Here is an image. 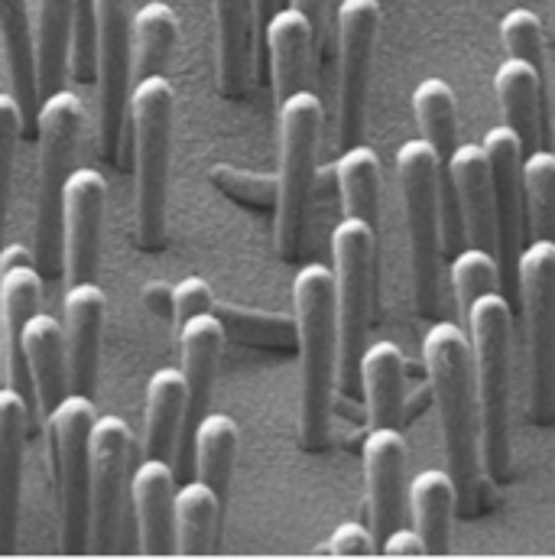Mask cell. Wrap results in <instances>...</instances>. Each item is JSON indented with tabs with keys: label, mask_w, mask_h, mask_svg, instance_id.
<instances>
[{
	"label": "cell",
	"mask_w": 555,
	"mask_h": 559,
	"mask_svg": "<svg viewBox=\"0 0 555 559\" xmlns=\"http://www.w3.org/2000/svg\"><path fill=\"white\" fill-rule=\"evenodd\" d=\"M422 361L442 423V445L448 459L445 472L455 481L458 508L464 514H474L481 488V419L474 391V358L464 325H429L422 338Z\"/></svg>",
	"instance_id": "cell-1"
},
{
	"label": "cell",
	"mask_w": 555,
	"mask_h": 559,
	"mask_svg": "<svg viewBox=\"0 0 555 559\" xmlns=\"http://www.w3.org/2000/svg\"><path fill=\"white\" fill-rule=\"evenodd\" d=\"M295 348H299V442L322 452L331 439L338 391V316L335 277L325 264H305L292 280Z\"/></svg>",
	"instance_id": "cell-2"
},
{
	"label": "cell",
	"mask_w": 555,
	"mask_h": 559,
	"mask_svg": "<svg viewBox=\"0 0 555 559\" xmlns=\"http://www.w3.org/2000/svg\"><path fill=\"white\" fill-rule=\"evenodd\" d=\"M474 358V391L481 419V468L494 485L510 478V352L514 312L510 299L494 289L474 299L464 316Z\"/></svg>",
	"instance_id": "cell-3"
},
{
	"label": "cell",
	"mask_w": 555,
	"mask_h": 559,
	"mask_svg": "<svg viewBox=\"0 0 555 559\" xmlns=\"http://www.w3.org/2000/svg\"><path fill=\"white\" fill-rule=\"evenodd\" d=\"M172 108L176 92L166 75H146L134 82L124 138H131L128 146H134V238L146 254L166 248Z\"/></svg>",
	"instance_id": "cell-4"
},
{
	"label": "cell",
	"mask_w": 555,
	"mask_h": 559,
	"mask_svg": "<svg viewBox=\"0 0 555 559\" xmlns=\"http://www.w3.org/2000/svg\"><path fill=\"white\" fill-rule=\"evenodd\" d=\"M325 108L322 98L309 88L292 92L277 105L279 166H277V251L282 261H299L309 199L315 186V163L322 143Z\"/></svg>",
	"instance_id": "cell-5"
},
{
	"label": "cell",
	"mask_w": 555,
	"mask_h": 559,
	"mask_svg": "<svg viewBox=\"0 0 555 559\" xmlns=\"http://www.w3.org/2000/svg\"><path fill=\"white\" fill-rule=\"evenodd\" d=\"M85 105L75 92H52L39 102L36 134H39V186H36V225L33 254L39 274H56L62 264V189L75 169V153L82 140Z\"/></svg>",
	"instance_id": "cell-6"
},
{
	"label": "cell",
	"mask_w": 555,
	"mask_h": 559,
	"mask_svg": "<svg viewBox=\"0 0 555 559\" xmlns=\"http://www.w3.org/2000/svg\"><path fill=\"white\" fill-rule=\"evenodd\" d=\"M331 277H335V316H338V391L354 394L361 378L358 365L367 348L371 309H374V264L377 228L361 218H348L331 231Z\"/></svg>",
	"instance_id": "cell-7"
},
{
	"label": "cell",
	"mask_w": 555,
	"mask_h": 559,
	"mask_svg": "<svg viewBox=\"0 0 555 559\" xmlns=\"http://www.w3.org/2000/svg\"><path fill=\"white\" fill-rule=\"evenodd\" d=\"M92 426L95 404L69 391L49 414V455L56 468V498L62 524V554H88L92 534Z\"/></svg>",
	"instance_id": "cell-8"
},
{
	"label": "cell",
	"mask_w": 555,
	"mask_h": 559,
	"mask_svg": "<svg viewBox=\"0 0 555 559\" xmlns=\"http://www.w3.org/2000/svg\"><path fill=\"white\" fill-rule=\"evenodd\" d=\"M438 169L442 159L425 140H407L397 150V176L403 192L413 296L422 319L438 312V264H442V222H438Z\"/></svg>",
	"instance_id": "cell-9"
},
{
	"label": "cell",
	"mask_w": 555,
	"mask_h": 559,
	"mask_svg": "<svg viewBox=\"0 0 555 559\" xmlns=\"http://www.w3.org/2000/svg\"><path fill=\"white\" fill-rule=\"evenodd\" d=\"M517 289L527 325L530 417H555V238H533L517 254Z\"/></svg>",
	"instance_id": "cell-10"
},
{
	"label": "cell",
	"mask_w": 555,
	"mask_h": 559,
	"mask_svg": "<svg viewBox=\"0 0 555 559\" xmlns=\"http://www.w3.org/2000/svg\"><path fill=\"white\" fill-rule=\"evenodd\" d=\"M134 79V0H95L98 140L108 163H121Z\"/></svg>",
	"instance_id": "cell-11"
},
{
	"label": "cell",
	"mask_w": 555,
	"mask_h": 559,
	"mask_svg": "<svg viewBox=\"0 0 555 559\" xmlns=\"http://www.w3.org/2000/svg\"><path fill=\"white\" fill-rule=\"evenodd\" d=\"M381 33V0H341L335 10L338 39V143L354 146L364 134L371 59Z\"/></svg>",
	"instance_id": "cell-12"
},
{
	"label": "cell",
	"mask_w": 555,
	"mask_h": 559,
	"mask_svg": "<svg viewBox=\"0 0 555 559\" xmlns=\"http://www.w3.org/2000/svg\"><path fill=\"white\" fill-rule=\"evenodd\" d=\"M134 455L131 426L114 414L95 417L92 426V534L88 550L111 554L121 527L128 495V472Z\"/></svg>",
	"instance_id": "cell-13"
},
{
	"label": "cell",
	"mask_w": 555,
	"mask_h": 559,
	"mask_svg": "<svg viewBox=\"0 0 555 559\" xmlns=\"http://www.w3.org/2000/svg\"><path fill=\"white\" fill-rule=\"evenodd\" d=\"M108 182L98 169L79 166L62 189V274L65 283L95 280L101 264Z\"/></svg>",
	"instance_id": "cell-14"
},
{
	"label": "cell",
	"mask_w": 555,
	"mask_h": 559,
	"mask_svg": "<svg viewBox=\"0 0 555 559\" xmlns=\"http://www.w3.org/2000/svg\"><path fill=\"white\" fill-rule=\"evenodd\" d=\"M484 153L491 163L494 205H497V264L500 274L517 280V254L523 241V140L514 128L497 124L484 134Z\"/></svg>",
	"instance_id": "cell-15"
},
{
	"label": "cell",
	"mask_w": 555,
	"mask_h": 559,
	"mask_svg": "<svg viewBox=\"0 0 555 559\" xmlns=\"http://www.w3.org/2000/svg\"><path fill=\"white\" fill-rule=\"evenodd\" d=\"M407 436L400 426H377L364 439V478L371 534L377 547L390 531L403 524V472H407Z\"/></svg>",
	"instance_id": "cell-16"
},
{
	"label": "cell",
	"mask_w": 555,
	"mask_h": 559,
	"mask_svg": "<svg viewBox=\"0 0 555 559\" xmlns=\"http://www.w3.org/2000/svg\"><path fill=\"white\" fill-rule=\"evenodd\" d=\"M65 322V355H69V391L95 397L98 361H101V332L108 319V293L95 283H72L62 302Z\"/></svg>",
	"instance_id": "cell-17"
},
{
	"label": "cell",
	"mask_w": 555,
	"mask_h": 559,
	"mask_svg": "<svg viewBox=\"0 0 555 559\" xmlns=\"http://www.w3.org/2000/svg\"><path fill=\"white\" fill-rule=\"evenodd\" d=\"M43 299V274L36 264L26 267H10L0 271V345H3V361L10 374V388L26 397L29 407H36V391L23 352V329L29 316L39 309Z\"/></svg>",
	"instance_id": "cell-18"
},
{
	"label": "cell",
	"mask_w": 555,
	"mask_h": 559,
	"mask_svg": "<svg viewBox=\"0 0 555 559\" xmlns=\"http://www.w3.org/2000/svg\"><path fill=\"white\" fill-rule=\"evenodd\" d=\"M451 176L458 192L461 218L468 245L484 248L497 258V205H494V182L491 163L481 143H458L455 153L442 163Z\"/></svg>",
	"instance_id": "cell-19"
},
{
	"label": "cell",
	"mask_w": 555,
	"mask_h": 559,
	"mask_svg": "<svg viewBox=\"0 0 555 559\" xmlns=\"http://www.w3.org/2000/svg\"><path fill=\"white\" fill-rule=\"evenodd\" d=\"M33 407L13 388H0V554H13L23 495V452Z\"/></svg>",
	"instance_id": "cell-20"
},
{
	"label": "cell",
	"mask_w": 555,
	"mask_h": 559,
	"mask_svg": "<svg viewBox=\"0 0 555 559\" xmlns=\"http://www.w3.org/2000/svg\"><path fill=\"white\" fill-rule=\"evenodd\" d=\"M176 335H179V352H182V378L189 391L185 423H182V432H185L208 414V401H212V388H215L228 332L218 312H202V316H192L185 325H179Z\"/></svg>",
	"instance_id": "cell-21"
},
{
	"label": "cell",
	"mask_w": 555,
	"mask_h": 559,
	"mask_svg": "<svg viewBox=\"0 0 555 559\" xmlns=\"http://www.w3.org/2000/svg\"><path fill=\"white\" fill-rule=\"evenodd\" d=\"M131 501L137 511L140 554L146 557L176 554V531H172L176 468L166 459H143L131 478Z\"/></svg>",
	"instance_id": "cell-22"
},
{
	"label": "cell",
	"mask_w": 555,
	"mask_h": 559,
	"mask_svg": "<svg viewBox=\"0 0 555 559\" xmlns=\"http://www.w3.org/2000/svg\"><path fill=\"white\" fill-rule=\"evenodd\" d=\"M0 43L10 72V95L20 105L23 131H36L39 85H36V36L26 0H0Z\"/></svg>",
	"instance_id": "cell-23"
},
{
	"label": "cell",
	"mask_w": 555,
	"mask_h": 559,
	"mask_svg": "<svg viewBox=\"0 0 555 559\" xmlns=\"http://www.w3.org/2000/svg\"><path fill=\"white\" fill-rule=\"evenodd\" d=\"M215 10V75L218 92L225 98H244L251 85V26L254 3L251 0H212Z\"/></svg>",
	"instance_id": "cell-24"
},
{
	"label": "cell",
	"mask_w": 555,
	"mask_h": 559,
	"mask_svg": "<svg viewBox=\"0 0 555 559\" xmlns=\"http://www.w3.org/2000/svg\"><path fill=\"white\" fill-rule=\"evenodd\" d=\"M185 378L182 368H156L146 381V401H143V459H166L172 462V452L182 436L185 423Z\"/></svg>",
	"instance_id": "cell-25"
},
{
	"label": "cell",
	"mask_w": 555,
	"mask_h": 559,
	"mask_svg": "<svg viewBox=\"0 0 555 559\" xmlns=\"http://www.w3.org/2000/svg\"><path fill=\"white\" fill-rule=\"evenodd\" d=\"M23 352L36 391V407L49 414L69 394V355H65L62 322L36 309L23 329Z\"/></svg>",
	"instance_id": "cell-26"
},
{
	"label": "cell",
	"mask_w": 555,
	"mask_h": 559,
	"mask_svg": "<svg viewBox=\"0 0 555 559\" xmlns=\"http://www.w3.org/2000/svg\"><path fill=\"white\" fill-rule=\"evenodd\" d=\"M267 52H270V79L277 105L292 92L305 88L309 66H312V26L295 7H279L264 26Z\"/></svg>",
	"instance_id": "cell-27"
},
{
	"label": "cell",
	"mask_w": 555,
	"mask_h": 559,
	"mask_svg": "<svg viewBox=\"0 0 555 559\" xmlns=\"http://www.w3.org/2000/svg\"><path fill=\"white\" fill-rule=\"evenodd\" d=\"M403 371H407V361L394 342H374L364 348L358 378L364 388L371 429L400 426V419H403Z\"/></svg>",
	"instance_id": "cell-28"
},
{
	"label": "cell",
	"mask_w": 555,
	"mask_h": 559,
	"mask_svg": "<svg viewBox=\"0 0 555 559\" xmlns=\"http://www.w3.org/2000/svg\"><path fill=\"white\" fill-rule=\"evenodd\" d=\"M494 92H497V105L504 115V124L517 131V138L523 140V150H536L540 146V98H543V72L523 59L507 56L494 75Z\"/></svg>",
	"instance_id": "cell-29"
},
{
	"label": "cell",
	"mask_w": 555,
	"mask_h": 559,
	"mask_svg": "<svg viewBox=\"0 0 555 559\" xmlns=\"http://www.w3.org/2000/svg\"><path fill=\"white\" fill-rule=\"evenodd\" d=\"M75 3L79 0H39L36 7V85L39 102L59 88H65L69 75V49H72V26H75Z\"/></svg>",
	"instance_id": "cell-30"
},
{
	"label": "cell",
	"mask_w": 555,
	"mask_h": 559,
	"mask_svg": "<svg viewBox=\"0 0 555 559\" xmlns=\"http://www.w3.org/2000/svg\"><path fill=\"white\" fill-rule=\"evenodd\" d=\"M341 192V209L348 218H361L371 228L381 222V192H384V173H381V156L367 143L345 146L338 163L331 166Z\"/></svg>",
	"instance_id": "cell-31"
},
{
	"label": "cell",
	"mask_w": 555,
	"mask_h": 559,
	"mask_svg": "<svg viewBox=\"0 0 555 559\" xmlns=\"http://www.w3.org/2000/svg\"><path fill=\"white\" fill-rule=\"evenodd\" d=\"M225 501L202 481H182L176 488L172 501V531H176V554L182 557H202L212 554L218 521H221Z\"/></svg>",
	"instance_id": "cell-32"
},
{
	"label": "cell",
	"mask_w": 555,
	"mask_h": 559,
	"mask_svg": "<svg viewBox=\"0 0 555 559\" xmlns=\"http://www.w3.org/2000/svg\"><path fill=\"white\" fill-rule=\"evenodd\" d=\"M455 508H458V495L451 475L445 468L419 472L410 485V511H413V527L425 540V554H448Z\"/></svg>",
	"instance_id": "cell-33"
},
{
	"label": "cell",
	"mask_w": 555,
	"mask_h": 559,
	"mask_svg": "<svg viewBox=\"0 0 555 559\" xmlns=\"http://www.w3.org/2000/svg\"><path fill=\"white\" fill-rule=\"evenodd\" d=\"M241 432L238 423L228 414H205L192 426V449H195V475L221 498L228 501L234 459H238Z\"/></svg>",
	"instance_id": "cell-34"
},
{
	"label": "cell",
	"mask_w": 555,
	"mask_h": 559,
	"mask_svg": "<svg viewBox=\"0 0 555 559\" xmlns=\"http://www.w3.org/2000/svg\"><path fill=\"white\" fill-rule=\"evenodd\" d=\"M413 115L419 134L445 163L458 146V98L445 79H422L413 92Z\"/></svg>",
	"instance_id": "cell-35"
},
{
	"label": "cell",
	"mask_w": 555,
	"mask_h": 559,
	"mask_svg": "<svg viewBox=\"0 0 555 559\" xmlns=\"http://www.w3.org/2000/svg\"><path fill=\"white\" fill-rule=\"evenodd\" d=\"M179 36L176 10L162 0H149L134 10V79L162 75Z\"/></svg>",
	"instance_id": "cell-36"
},
{
	"label": "cell",
	"mask_w": 555,
	"mask_h": 559,
	"mask_svg": "<svg viewBox=\"0 0 555 559\" xmlns=\"http://www.w3.org/2000/svg\"><path fill=\"white\" fill-rule=\"evenodd\" d=\"M523 202L530 209L533 238H555V153L530 150L523 156Z\"/></svg>",
	"instance_id": "cell-37"
},
{
	"label": "cell",
	"mask_w": 555,
	"mask_h": 559,
	"mask_svg": "<svg viewBox=\"0 0 555 559\" xmlns=\"http://www.w3.org/2000/svg\"><path fill=\"white\" fill-rule=\"evenodd\" d=\"M448 280H451V293H455V302H458V312H461V325H464V316L474 306V299L484 296V293L500 289V264H497V258L491 251L468 245V248L451 254Z\"/></svg>",
	"instance_id": "cell-38"
},
{
	"label": "cell",
	"mask_w": 555,
	"mask_h": 559,
	"mask_svg": "<svg viewBox=\"0 0 555 559\" xmlns=\"http://www.w3.org/2000/svg\"><path fill=\"white\" fill-rule=\"evenodd\" d=\"M208 182L244 209H254V212L277 209V173H254V169H241L231 163H215L208 169Z\"/></svg>",
	"instance_id": "cell-39"
},
{
	"label": "cell",
	"mask_w": 555,
	"mask_h": 559,
	"mask_svg": "<svg viewBox=\"0 0 555 559\" xmlns=\"http://www.w3.org/2000/svg\"><path fill=\"white\" fill-rule=\"evenodd\" d=\"M225 332L254 342V345H292L295 342V319L270 316V312H254L241 306H215Z\"/></svg>",
	"instance_id": "cell-40"
},
{
	"label": "cell",
	"mask_w": 555,
	"mask_h": 559,
	"mask_svg": "<svg viewBox=\"0 0 555 559\" xmlns=\"http://www.w3.org/2000/svg\"><path fill=\"white\" fill-rule=\"evenodd\" d=\"M500 43H504L507 56L523 59V62H530V66H536L543 72L546 29H543V20L533 10L514 7L510 13H504V20H500Z\"/></svg>",
	"instance_id": "cell-41"
},
{
	"label": "cell",
	"mask_w": 555,
	"mask_h": 559,
	"mask_svg": "<svg viewBox=\"0 0 555 559\" xmlns=\"http://www.w3.org/2000/svg\"><path fill=\"white\" fill-rule=\"evenodd\" d=\"M23 134V115L10 92H0V248H3V228H7V202H10V179H13V159L16 143Z\"/></svg>",
	"instance_id": "cell-42"
},
{
	"label": "cell",
	"mask_w": 555,
	"mask_h": 559,
	"mask_svg": "<svg viewBox=\"0 0 555 559\" xmlns=\"http://www.w3.org/2000/svg\"><path fill=\"white\" fill-rule=\"evenodd\" d=\"M69 75L79 85L95 82V0L75 3L72 49H69Z\"/></svg>",
	"instance_id": "cell-43"
},
{
	"label": "cell",
	"mask_w": 555,
	"mask_h": 559,
	"mask_svg": "<svg viewBox=\"0 0 555 559\" xmlns=\"http://www.w3.org/2000/svg\"><path fill=\"white\" fill-rule=\"evenodd\" d=\"M202 312H215V293H212L208 280L189 274L172 286V322L179 329L192 316H202Z\"/></svg>",
	"instance_id": "cell-44"
},
{
	"label": "cell",
	"mask_w": 555,
	"mask_h": 559,
	"mask_svg": "<svg viewBox=\"0 0 555 559\" xmlns=\"http://www.w3.org/2000/svg\"><path fill=\"white\" fill-rule=\"evenodd\" d=\"M325 554H331V557H367V554H377V540H374L371 527H364L358 521H345L331 531Z\"/></svg>",
	"instance_id": "cell-45"
},
{
	"label": "cell",
	"mask_w": 555,
	"mask_h": 559,
	"mask_svg": "<svg viewBox=\"0 0 555 559\" xmlns=\"http://www.w3.org/2000/svg\"><path fill=\"white\" fill-rule=\"evenodd\" d=\"M289 7H295L309 26H312V49L315 56L325 52V39H328V26H331V0H289Z\"/></svg>",
	"instance_id": "cell-46"
},
{
	"label": "cell",
	"mask_w": 555,
	"mask_h": 559,
	"mask_svg": "<svg viewBox=\"0 0 555 559\" xmlns=\"http://www.w3.org/2000/svg\"><path fill=\"white\" fill-rule=\"evenodd\" d=\"M381 554H387V557H422L425 554V540L419 537L417 527H397V531H390L387 537H384V544L377 547Z\"/></svg>",
	"instance_id": "cell-47"
},
{
	"label": "cell",
	"mask_w": 555,
	"mask_h": 559,
	"mask_svg": "<svg viewBox=\"0 0 555 559\" xmlns=\"http://www.w3.org/2000/svg\"><path fill=\"white\" fill-rule=\"evenodd\" d=\"M143 306H146L153 316H166V319H172V286L149 280V283L143 286Z\"/></svg>",
	"instance_id": "cell-48"
},
{
	"label": "cell",
	"mask_w": 555,
	"mask_h": 559,
	"mask_svg": "<svg viewBox=\"0 0 555 559\" xmlns=\"http://www.w3.org/2000/svg\"><path fill=\"white\" fill-rule=\"evenodd\" d=\"M251 3H254V23H257V29H264V26H267V20L277 13L282 0H251Z\"/></svg>",
	"instance_id": "cell-49"
},
{
	"label": "cell",
	"mask_w": 555,
	"mask_h": 559,
	"mask_svg": "<svg viewBox=\"0 0 555 559\" xmlns=\"http://www.w3.org/2000/svg\"><path fill=\"white\" fill-rule=\"evenodd\" d=\"M550 7H553V29H555V0H550Z\"/></svg>",
	"instance_id": "cell-50"
}]
</instances>
